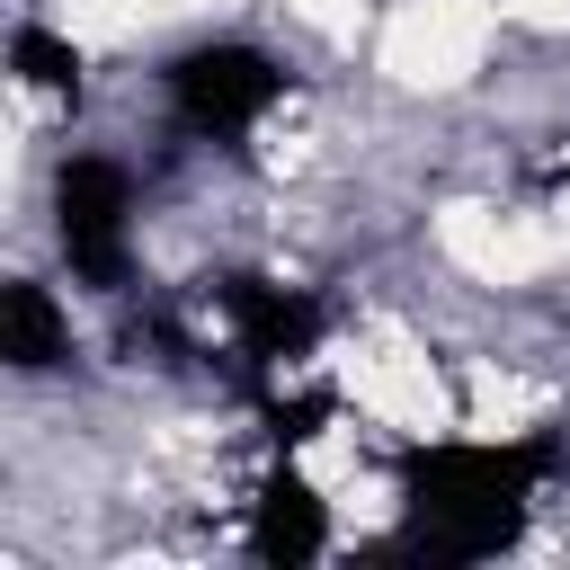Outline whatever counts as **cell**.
<instances>
[{"mask_svg": "<svg viewBox=\"0 0 570 570\" xmlns=\"http://www.w3.org/2000/svg\"><path fill=\"white\" fill-rule=\"evenodd\" d=\"M570 445L552 428L534 436H436L392 463L401 490V552L419 561H490L525 534L534 499L561 481Z\"/></svg>", "mask_w": 570, "mask_h": 570, "instance_id": "6da1fadb", "label": "cell"}, {"mask_svg": "<svg viewBox=\"0 0 570 570\" xmlns=\"http://www.w3.org/2000/svg\"><path fill=\"white\" fill-rule=\"evenodd\" d=\"M160 89H169L178 134L232 151V142H249V134L285 107V62H276L267 45H249V36H214V45H187V53L160 71Z\"/></svg>", "mask_w": 570, "mask_h": 570, "instance_id": "7a4b0ae2", "label": "cell"}, {"mask_svg": "<svg viewBox=\"0 0 570 570\" xmlns=\"http://www.w3.org/2000/svg\"><path fill=\"white\" fill-rule=\"evenodd\" d=\"M53 240L89 294H125V276H134V169L107 151H71L53 169Z\"/></svg>", "mask_w": 570, "mask_h": 570, "instance_id": "3957f363", "label": "cell"}, {"mask_svg": "<svg viewBox=\"0 0 570 570\" xmlns=\"http://www.w3.org/2000/svg\"><path fill=\"white\" fill-rule=\"evenodd\" d=\"M214 303H223V321H232V356H240L258 383L312 365V347H321V303H312L303 285H276V276H223Z\"/></svg>", "mask_w": 570, "mask_h": 570, "instance_id": "277c9868", "label": "cell"}, {"mask_svg": "<svg viewBox=\"0 0 570 570\" xmlns=\"http://www.w3.org/2000/svg\"><path fill=\"white\" fill-rule=\"evenodd\" d=\"M240 543H249V561H267V570L321 561V552H330V508H321V490H312L303 472H267L258 499H249V517H240Z\"/></svg>", "mask_w": 570, "mask_h": 570, "instance_id": "5b68a950", "label": "cell"}, {"mask_svg": "<svg viewBox=\"0 0 570 570\" xmlns=\"http://www.w3.org/2000/svg\"><path fill=\"white\" fill-rule=\"evenodd\" d=\"M0 356H9L18 374L71 365V312L53 303V285H36V276H9V285H0Z\"/></svg>", "mask_w": 570, "mask_h": 570, "instance_id": "8992f818", "label": "cell"}, {"mask_svg": "<svg viewBox=\"0 0 570 570\" xmlns=\"http://www.w3.org/2000/svg\"><path fill=\"white\" fill-rule=\"evenodd\" d=\"M9 71L27 80V89H45V98H80V45L71 36H53L45 18H18V36H9Z\"/></svg>", "mask_w": 570, "mask_h": 570, "instance_id": "52a82bcc", "label": "cell"}]
</instances>
